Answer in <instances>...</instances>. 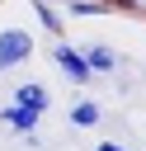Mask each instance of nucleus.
I'll return each instance as SVG.
<instances>
[{"label":"nucleus","instance_id":"obj_1","mask_svg":"<svg viewBox=\"0 0 146 151\" xmlns=\"http://www.w3.org/2000/svg\"><path fill=\"white\" fill-rule=\"evenodd\" d=\"M28 52H33V38H28V33H19V28L0 33V66H19Z\"/></svg>","mask_w":146,"mask_h":151},{"label":"nucleus","instance_id":"obj_2","mask_svg":"<svg viewBox=\"0 0 146 151\" xmlns=\"http://www.w3.org/2000/svg\"><path fill=\"white\" fill-rule=\"evenodd\" d=\"M57 66H61L71 80H94V71L85 66V57H80V52H71V47H61V42H57Z\"/></svg>","mask_w":146,"mask_h":151},{"label":"nucleus","instance_id":"obj_3","mask_svg":"<svg viewBox=\"0 0 146 151\" xmlns=\"http://www.w3.org/2000/svg\"><path fill=\"white\" fill-rule=\"evenodd\" d=\"M14 104H19V109H28V113H42V109H47V90H42V85H19Z\"/></svg>","mask_w":146,"mask_h":151},{"label":"nucleus","instance_id":"obj_4","mask_svg":"<svg viewBox=\"0 0 146 151\" xmlns=\"http://www.w3.org/2000/svg\"><path fill=\"white\" fill-rule=\"evenodd\" d=\"M5 123H9V127H19V132H33V127H38V113H28V109L9 104V109H5Z\"/></svg>","mask_w":146,"mask_h":151},{"label":"nucleus","instance_id":"obj_5","mask_svg":"<svg viewBox=\"0 0 146 151\" xmlns=\"http://www.w3.org/2000/svg\"><path fill=\"white\" fill-rule=\"evenodd\" d=\"M85 66H89V71H113V52H108V47H89V52H85Z\"/></svg>","mask_w":146,"mask_h":151},{"label":"nucleus","instance_id":"obj_6","mask_svg":"<svg viewBox=\"0 0 146 151\" xmlns=\"http://www.w3.org/2000/svg\"><path fill=\"white\" fill-rule=\"evenodd\" d=\"M80 127H89V123H99V104H75V113H71Z\"/></svg>","mask_w":146,"mask_h":151},{"label":"nucleus","instance_id":"obj_7","mask_svg":"<svg viewBox=\"0 0 146 151\" xmlns=\"http://www.w3.org/2000/svg\"><path fill=\"white\" fill-rule=\"evenodd\" d=\"M108 9V0H75L71 5V14H104Z\"/></svg>","mask_w":146,"mask_h":151},{"label":"nucleus","instance_id":"obj_8","mask_svg":"<svg viewBox=\"0 0 146 151\" xmlns=\"http://www.w3.org/2000/svg\"><path fill=\"white\" fill-rule=\"evenodd\" d=\"M94 151H122V146H118V142H99Z\"/></svg>","mask_w":146,"mask_h":151},{"label":"nucleus","instance_id":"obj_9","mask_svg":"<svg viewBox=\"0 0 146 151\" xmlns=\"http://www.w3.org/2000/svg\"><path fill=\"white\" fill-rule=\"evenodd\" d=\"M122 5H127V9H146V0H122Z\"/></svg>","mask_w":146,"mask_h":151}]
</instances>
